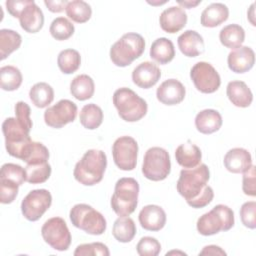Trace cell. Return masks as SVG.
I'll return each instance as SVG.
<instances>
[{
  "label": "cell",
  "instance_id": "cell-38",
  "mask_svg": "<svg viewBox=\"0 0 256 256\" xmlns=\"http://www.w3.org/2000/svg\"><path fill=\"white\" fill-rule=\"evenodd\" d=\"M74 25L65 17L55 18L49 28L51 36L59 41L67 40L74 34Z\"/></svg>",
  "mask_w": 256,
  "mask_h": 256
},
{
  "label": "cell",
  "instance_id": "cell-8",
  "mask_svg": "<svg viewBox=\"0 0 256 256\" xmlns=\"http://www.w3.org/2000/svg\"><path fill=\"white\" fill-rule=\"evenodd\" d=\"M69 217L76 228L91 235H101L107 227L104 216L88 204L80 203L74 205L70 210Z\"/></svg>",
  "mask_w": 256,
  "mask_h": 256
},
{
  "label": "cell",
  "instance_id": "cell-13",
  "mask_svg": "<svg viewBox=\"0 0 256 256\" xmlns=\"http://www.w3.org/2000/svg\"><path fill=\"white\" fill-rule=\"evenodd\" d=\"M190 77L197 90L205 94L214 93L221 84V78L216 69L204 61L196 63L191 68Z\"/></svg>",
  "mask_w": 256,
  "mask_h": 256
},
{
  "label": "cell",
  "instance_id": "cell-33",
  "mask_svg": "<svg viewBox=\"0 0 256 256\" xmlns=\"http://www.w3.org/2000/svg\"><path fill=\"white\" fill-rule=\"evenodd\" d=\"M22 43L19 33L11 29L0 30V59H6L12 52L17 50Z\"/></svg>",
  "mask_w": 256,
  "mask_h": 256
},
{
  "label": "cell",
  "instance_id": "cell-36",
  "mask_svg": "<svg viewBox=\"0 0 256 256\" xmlns=\"http://www.w3.org/2000/svg\"><path fill=\"white\" fill-rule=\"evenodd\" d=\"M65 12L67 16L76 23H85L92 15L91 6L82 0H73L68 2Z\"/></svg>",
  "mask_w": 256,
  "mask_h": 256
},
{
  "label": "cell",
  "instance_id": "cell-26",
  "mask_svg": "<svg viewBox=\"0 0 256 256\" xmlns=\"http://www.w3.org/2000/svg\"><path fill=\"white\" fill-rule=\"evenodd\" d=\"M229 16V9L223 3H212L201 13L200 22L204 27H216L225 22Z\"/></svg>",
  "mask_w": 256,
  "mask_h": 256
},
{
  "label": "cell",
  "instance_id": "cell-16",
  "mask_svg": "<svg viewBox=\"0 0 256 256\" xmlns=\"http://www.w3.org/2000/svg\"><path fill=\"white\" fill-rule=\"evenodd\" d=\"M227 63L232 72L245 73L254 66L255 53L248 46H240L228 54Z\"/></svg>",
  "mask_w": 256,
  "mask_h": 256
},
{
  "label": "cell",
  "instance_id": "cell-32",
  "mask_svg": "<svg viewBox=\"0 0 256 256\" xmlns=\"http://www.w3.org/2000/svg\"><path fill=\"white\" fill-rule=\"evenodd\" d=\"M81 125L89 130H94L98 128L103 121V111L102 109L94 104H86L82 107L79 115Z\"/></svg>",
  "mask_w": 256,
  "mask_h": 256
},
{
  "label": "cell",
  "instance_id": "cell-46",
  "mask_svg": "<svg viewBox=\"0 0 256 256\" xmlns=\"http://www.w3.org/2000/svg\"><path fill=\"white\" fill-rule=\"evenodd\" d=\"M242 190L248 196H255L256 195V188H255V166H251L247 171L243 174L242 179Z\"/></svg>",
  "mask_w": 256,
  "mask_h": 256
},
{
  "label": "cell",
  "instance_id": "cell-23",
  "mask_svg": "<svg viewBox=\"0 0 256 256\" xmlns=\"http://www.w3.org/2000/svg\"><path fill=\"white\" fill-rule=\"evenodd\" d=\"M226 94L230 102L236 107L246 108L253 100V94L247 84L243 81L235 80L228 83Z\"/></svg>",
  "mask_w": 256,
  "mask_h": 256
},
{
  "label": "cell",
  "instance_id": "cell-20",
  "mask_svg": "<svg viewBox=\"0 0 256 256\" xmlns=\"http://www.w3.org/2000/svg\"><path fill=\"white\" fill-rule=\"evenodd\" d=\"M223 163L231 173H244L252 166V157L248 150L236 147L225 154Z\"/></svg>",
  "mask_w": 256,
  "mask_h": 256
},
{
  "label": "cell",
  "instance_id": "cell-18",
  "mask_svg": "<svg viewBox=\"0 0 256 256\" xmlns=\"http://www.w3.org/2000/svg\"><path fill=\"white\" fill-rule=\"evenodd\" d=\"M139 223L148 231H159L166 224V213L162 207L154 204L144 206L139 212Z\"/></svg>",
  "mask_w": 256,
  "mask_h": 256
},
{
  "label": "cell",
  "instance_id": "cell-15",
  "mask_svg": "<svg viewBox=\"0 0 256 256\" xmlns=\"http://www.w3.org/2000/svg\"><path fill=\"white\" fill-rule=\"evenodd\" d=\"M186 90L183 84L176 79H167L160 84L156 91L158 101L165 105H176L185 98Z\"/></svg>",
  "mask_w": 256,
  "mask_h": 256
},
{
  "label": "cell",
  "instance_id": "cell-48",
  "mask_svg": "<svg viewBox=\"0 0 256 256\" xmlns=\"http://www.w3.org/2000/svg\"><path fill=\"white\" fill-rule=\"evenodd\" d=\"M67 1L66 0H59V1H44V4L46 5V7L54 13H59L62 12L67 5Z\"/></svg>",
  "mask_w": 256,
  "mask_h": 256
},
{
  "label": "cell",
  "instance_id": "cell-44",
  "mask_svg": "<svg viewBox=\"0 0 256 256\" xmlns=\"http://www.w3.org/2000/svg\"><path fill=\"white\" fill-rule=\"evenodd\" d=\"M18 188L16 184L0 180V202L2 204L12 203L17 197Z\"/></svg>",
  "mask_w": 256,
  "mask_h": 256
},
{
  "label": "cell",
  "instance_id": "cell-4",
  "mask_svg": "<svg viewBox=\"0 0 256 256\" xmlns=\"http://www.w3.org/2000/svg\"><path fill=\"white\" fill-rule=\"evenodd\" d=\"M139 184L131 177L120 178L114 187L111 197V207L118 216H129L138 204Z\"/></svg>",
  "mask_w": 256,
  "mask_h": 256
},
{
  "label": "cell",
  "instance_id": "cell-27",
  "mask_svg": "<svg viewBox=\"0 0 256 256\" xmlns=\"http://www.w3.org/2000/svg\"><path fill=\"white\" fill-rule=\"evenodd\" d=\"M175 48L172 41L161 37L156 39L150 47V57L159 64H167L173 60Z\"/></svg>",
  "mask_w": 256,
  "mask_h": 256
},
{
  "label": "cell",
  "instance_id": "cell-34",
  "mask_svg": "<svg viewBox=\"0 0 256 256\" xmlns=\"http://www.w3.org/2000/svg\"><path fill=\"white\" fill-rule=\"evenodd\" d=\"M22 74L17 67L12 65H6L0 68V84L3 90H17L22 84Z\"/></svg>",
  "mask_w": 256,
  "mask_h": 256
},
{
  "label": "cell",
  "instance_id": "cell-49",
  "mask_svg": "<svg viewBox=\"0 0 256 256\" xmlns=\"http://www.w3.org/2000/svg\"><path fill=\"white\" fill-rule=\"evenodd\" d=\"M199 255H226V252L219 246L208 245L199 252Z\"/></svg>",
  "mask_w": 256,
  "mask_h": 256
},
{
  "label": "cell",
  "instance_id": "cell-41",
  "mask_svg": "<svg viewBox=\"0 0 256 256\" xmlns=\"http://www.w3.org/2000/svg\"><path fill=\"white\" fill-rule=\"evenodd\" d=\"M49 159V151L48 148L40 142L33 141L30 147V150L23 160L27 164H37L48 162Z\"/></svg>",
  "mask_w": 256,
  "mask_h": 256
},
{
  "label": "cell",
  "instance_id": "cell-17",
  "mask_svg": "<svg viewBox=\"0 0 256 256\" xmlns=\"http://www.w3.org/2000/svg\"><path fill=\"white\" fill-rule=\"evenodd\" d=\"M161 77L159 67L150 61L140 63L132 71V80L134 84L143 89H148L154 86Z\"/></svg>",
  "mask_w": 256,
  "mask_h": 256
},
{
  "label": "cell",
  "instance_id": "cell-39",
  "mask_svg": "<svg viewBox=\"0 0 256 256\" xmlns=\"http://www.w3.org/2000/svg\"><path fill=\"white\" fill-rule=\"evenodd\" d=\"M0 180L21 186L26 181L25 169L18 164L5 163L1 167Z\"/></svg>",
  "mask_w": 256,
  "mask_h": 256
},
{
  "label": "cell",
  "instance_id": "cell-29",
  "mask_svg": "<svg viewBox=\"0 0 256 256\" xmlns=\"http://www.w3.org/2000/svg\"><path fill=\"white\" fill-rule=\"evenodd\" d=\"M136 230V225L132 218L128 216H120L113 224L112 234L117 241L128 243L135 237Z\"/></svg>",
  "mask_w": 256,
  "mask_h": 256
},
{
  "label": "cell",
  "instance_id": "cell-3",
  "mask_svg": "<svg viewBox=\"0 0 256 256\" xmlns=\"http://www.w3.org/2000/svg\"><path fill=\"white\" fill-rule=\"evenodd\" d=\"M2 132L5 138V148L8 154L23 161L33 142L29 136L30 131L16 118L9 117L2 123Z\"/></svg>",
  "mask_w": 256,
  "mask_h": 256
},
{
  "label": "cell",
  "instance_id": "cell-40",
  "mask_svg": "<svg viewBox=\"0 0 256 256\" xmlns=\"http://www.w3.org/2000/svg\"><path fill=\"white\" fill-rule=\"evenodd\" d=\"M75 256H109L108 247L101 242H93L88 244H80L74 251Z\"/></svg>",
  "mask_w": 256,
  "mask_h": 256
},
{
  "label": "cell",
  "instance_id": "cell-12",
  "mask_svg": "<svg viewBox=\"0 0 256 256\" xmlns=\"http://www.w3.org/2000/svg\"><path fill=\"white\" fill-rule=\"evenodd\" d=\"M52 204L51 193L46 189L30 191L21 202V212L28 221H37L50 208Z\"/></svg>",
  "mask_w": 256,
  "mask_h": 256
},
{
  "label": "cell",
  "instance_id": "cell-25",
  "mask_svg": "<svg viewBox=\"0 0 256 256\" xmlns=\"http://www.w3.org/2000/svg\"><path fill=\"white\" fill-rule=\"evenodd\" d=\"M195 126L202 134H212L222 126V116L214 109H204L195 117Z\"/></svg>",
  "mask_w": 256,
  "mask_h": 256
},
{
  "label": "cell",
  "instance_id": "cell-50",
  "mask_svg": "<svg viewBox=\"0 0 256 256\" xmlns=\"http://www.w3.org/2000/svg\"><path fill=\"white\" fill-rule=\"evenodd\" d=\"M177 3L179 4V5H181V7L183 8H188V9H190V8H193V7H195V6H197L198 4H200L201 3V0H197V1H191V0H184V1H180V0H178L177 1Z\"/></svg>",
  "mask_w": 256,
  "mask_h": 256
},
{
  "label": "cell",
  "instance_id": "cell-28",
  "mask_svg": "<svg viewBox=\"0 0 256 256\" xmlns=\"http://www.w3.org/2000/svg\"><path fill=\"white\" fill-rule=\"evenodd\" d=\"M95 91L93 79L86 75L80 74L76 76L70 83V93L79 101L90 99Z\"/></svg>",
  "mask_w": 256,
  "mask_h": 256
},
{
  "label": "cell",
  "instance_id": "cell-43",
  "mask_svg": "<svg viewBox=\"0 0 256 256\" xmlns=\"http://www.w3.org/2000/svg\"><path fill=\"white\" fill-rule=\"evenodd\" d=\"M240 218L242 224L249 228L255 229L256 228V202L249 201L245 202L240 208Z\"/></svg>",
  "mask_w": 256,
  "mask_h": 256
},
{
  "label": "cell",
  "instance_id": "cell-22",
  "mask_svg": "<svg viewBox=\"0 0 256 256\" xmlns=\"http://www.w3.org/2000/svg\"><path fill=\"white\" fill-rule=\"evenodd\" d=\"M178 47L182 54L187 57H197L204 52V40L194 30H186L177 39Z\"/></svg>",
  "mask_w": 256,
  "mask_h": 256
},
{
  "label": "cell",
  "instance_id": "cell-47",
  "mask_svg": "<svg viewBox=\"0 0 256 256\" xmlns=\"http://www.w3.org/2000/svg\"><path fill=\"white\" fill-rule=\"evenodd\" d=\"M30 0H8L5 5L8 12L15 18H19L21 12L28 5Z\"/></svg>",
  "mask_w": 256,
  "mask_h": 256
},
{
  "label": "cell",
  "instance_id": "cell-45",
  "mask_svg": "<svg viewBox=\"0 0 256 256\" xmlns=\"http://www.w3.org/2000/svg\"><path fill=\"white\" fill-rule=\"evenodd\" d=\"M30 107L26 102L19 101L15 105V115L16 119L27 129L31 130L32 128V120L30 118Z\"/></svg>",
  "mask_w": 256,
  "mask_h": 256
},
{
  "label": "cell",
  "instance_id": "cell-21",
  "mask_svg": "<svg viewBox=\"0 0 256 256\" xmlns=\"http://www.w3.org/2000/svg\"><path fill=\"white\" fill-rule=\"evenodd\" d=\"M19 22L22 29L28 33H37L44 24V15L37 4L30 0L19 16Z\"/></svg>",
  "mask_w": 256,
  "mask_h": 256
},
{
  "label": "cell",
  "instance_id": "cell-30",
  "mask_svg": "<svg viewBox=\"0 0 256 256\" xmlns=\"http://www.w3.org/2000/svg\"><path fill=\"white\" fill-rule=\"evenodd\" d=\"M222 45L230 49H236L242 45L245 39V31L238 24H229L223 27L219 33Z\"/></svg>",
  "mask_w": 256,
  "mask_h": 256
},
{
  "label": "cell",
  "instance_id": "cell-35",
  "mask_svg": "<svg viewBox=\"0 0 256 256\" xmlns=\"http://www.w3.org/2000/svg\"><path fill=\"white\" fill-rule=\"evenodd\" d=\"M57 64L64 74H72L77 71L81 64L80 53L75 49H65L58 54Z\"/></svg>",
  "mask_w": 256,
  "mask_h": 256
},
{
  "label": "cell",
  "instance_id": "cell-9",
  "mask_svg": "<svg viewBox=\"0 0 256 256\" xmlns=\"http://www.w3.org/2000/svg\"><path fill=\"white\" fill-rule=\"evenodd\" d=\"M171 161L169 153L161 147H151L144 155L142 173L151 181H162L170 174Z\"/></svg>",
  "mask_w": 256,
  "mask_h": 256
},
{
  "label": "cell",
  "instance_id": "cell-6",
  "mask_svg": "<svg viewBox=\"0 0 256 256\" xmlns=\"http://www.w3.org/2000/svg\"><path fill=\"white\" fill-rule=\"evenodd\" d=\"M113 104L119 116L126 122L139 121L148 110L146 101L127 87L119 88L114 92Z\"/></svg>",
  "mask_w": 256,
  "mask_h": 256
},
{
  "label": "cell",
  "instance_id": "cell-5",
  "mask_svg": "<svg viewBox=\"0 0 256 256\" xmlns=\"http://www.w3.org/2000/svg\"><path fill=\"white\" fill-rule=\"evenodd\" d=\"M145 50L144 38L134 32L124 34L110 48V59L118 67H126L138 59Z\"/></svg>",
  "mask_w": 256,
  "mask_h": 256
},
{
  "label": "cell",
  "instance_id": "cell-1",
  "mask_svg": "<svg viewBox=\"0 0 256 256\" xmlns=\"http://www.w3.org/2000/svg\"><path fill=\"white\" fill-rule=\"evenodd\" d=\"M209 178L210 171L206 164L182 169L176 184L177 191L192 208H203L214 197L213 189L207 184Z\"/></svg>",
  "mask_w": 256,
  "mask_h": 256
},
{
  "label": "cell",
  "instance_id": "cell-7",
  "mask_svg": "<svg viewBox=\"0 0 256 256\" xmlns=\"http://www.w3.org/2000/svg\"><path fill=\"white\" fill-rule=\"evenodd\" d=\"M234 226V212L224 204L214 206L197 220V230L203 236H210L220 231H228Z\"/></svg>",
  "mask_w": 256,
  "mask_h": 256
},
{
  "label": "cell",
  "instance_id": "cell-14",
  "mask_svg": "<svg viewBox=\"0 0 256 256\" xmlns=\"http://www.w3.org/2000/svg\"><path fill=\"white\" fill-rule=\"evenodd\" d=\"M77 116V105L68 99H62L55 105L48 107L44 112L46 125L52 128H62L73 122Z\"/></svg>",
  "mask_w": 256,
  "mask_h": 256
},
{
  "label": "cell",
  "instance_id": "cell-37",
  "mask_svg": "<svg viewBox=\"0 0 256 256\" xmlns=\"http://www.w3.org/2000/svg\"><path fill=\"white\" fill-rule=\"evenodd\" d=\"M24 169L26 173V181L30 184L44 183L51 175V166L48 162L27 164Z\"/></svg>",
  "mask_w": 256,
  "mask_h": 256
},
{
  "label": "cell",
  "instance_id": "cell-11",
  "mask_svg": "<svg viewBox=\"0 0 256 256\" xmlns=\"http://www.w3.org/2000/svg\"><path fill=\"white\" fill-rule=\"evenodd\" d=\"M138 144L131 136L117 138L112 146V156L115 165L124 171H131L136 167Z\"/></svg>",
  "mask_w": 256,
  "mask_h": 256
},
{
  "label": "cell",
  "instance_id": "cell-24",
  "mask_svg": "<svg viewBox=\"0 0 256 256\" xmlns=\"http://www.w3.org/2000/svg\"><path fill=\"white\" fill-rule=\"evenodd\" d=\"M175 158L177 163L183 168H194L200 164L202 153L197 145L188 141L176 148Z\"/></svg>",
  "mask_w": 256,
  "mask_h": 256
},
{
  "label": "cell",
  "instance_id": "cell-10",
  "mask_svg": "<svg viewBox=\"0 0 256 256\" xmlns=\"http://www.w3.org/2000/svg\"><path fill=\"white\" fill-rule=\"evenodd\" d=\"M41 235L48 245L58 251H66L71 244L70 231L61 217H52L45 221L41 228Z\"/></svg>",
  "mask_w": 256,
  "mask_h": 256
},
{
  "label": "cell",
  "instance_id": "cell-42",
  "mask_svg": "<svg viewBox=\"0 0 256 256\" xmlns=\"http://www.w3.org/2000/svg\"><path fill=\"white\" fill-rule=\"evenodd\" d=\"M136 250L140 256H157L161 251V245L156 238L145 236L137 243Z\"/></svg>",
  "mask_w": 256,
  "mask_h": 256
},
{
  "label": "cell",
  "instance_id": "cell-31",
  "mask_svg": "<svg viewBox=\"0 0 256 256\" xmlns=\"http://www.w3.org/2000/svg\"><path fill=\"white\" fill-rule=\"evenodd\" d=\"M29 97L36 107L45 108L53 101L54 90L48 83L39 82L31 87Z\"/></svg>",
  "mask_w": 256,
  "mask_h": 256
},
{
  "label": "cell",
  "instance_id": "cell-19",
  "mask_svg": "<svg viewBox=\"0 0 256 256\" xmlns=\"http://www.w3.org/2000/svg\"><path fill=\"white\" fill-rule=\"evenodd\" d=\"M159 23L163 31L176 33L186 25L187 14L182 7L171 6L162 11L159 17Z\"/></svg>",
  "mask_w": 256,
  "mask_h": 256
},
{
  "label": "cell",
  "instance_id": "cell-2",
  "mask_svg": "<svg viewBox=\"0 0 256 256\" xmlns=\"http://www.w3.org/2000/svg\"><path fill=\"white\" fill-rule=\"evenodd\" d=\"M106 166V154L102 150L90 149L76 163L73 176L80 184L93 186L103 179Z\"/></svg>",
  "mask_w": 256,
  "mask_h": 256
}]
</instances>
